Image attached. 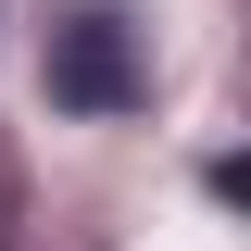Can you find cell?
Returning a JSON list of instances; mask_svg holds the SVG:
<instances>
[{
    "mask_svg": "<svg viewBox=\"0 0 251 251\" xmlns=\"http://www.w3.org/2000/svg\"><path fill=\"white\" fill-rule=\"evenodd\" d=\"M50 88H63V100H88V113H113V100L138 88V63H126V25H113V13H75V25H63Z\"/></svg>",
    "mask_w": 251,
    "mask_h": 251,
    "instance_id": "6da1fadb",
    "label": "cell"
}]
</instances>
